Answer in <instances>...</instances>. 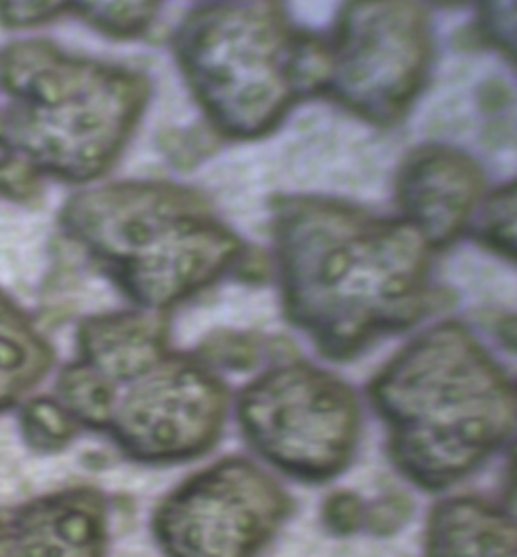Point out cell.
I'll return each mask as SVG.
<instances>
[{"label": "cell", "mask_w": 517, "mask_h": 557, "mask_svg": "<svg viewBox=\"0 0 517 557\" xmlns=\"http://www.w3.org/2000/svg\"><path fill=\"white\" fill-rule=\"evenodd\" d=\"M378 398L394 422L398 457L424 483L457 479L507 426L504 384L457 330L410 349L382 377Z\"/></svg>", "instance_id": "cell-3"}, {"label": "cell", "mask_w": 517, "mask_h": 557, "mask_svg": "<svg viewBox=\"0 0 517 557\" xmlns=\"http://www.w3.org/2000/svg\"><path fill=\"white\" fill-rule=\"evenodd\" d=\"M224 410L223 384L209 366L169 351L113 394L101 436L134 462H184L214 445Z\"/></svg>", "instance_id": "cell-5"}, {"label": "cell", "mask_w": 517, "mask_h": 557, "mask_svg": "<svg viewBox=\"0 0 517 557\" xmlns=\"http://www.w3.org/2000/svg\"><path fill=\"white\" fill-rule=\"evenodd\" d=\"M348 392L313 370H285L255 384L241 418L249 438L295 473L330 474L348 457L354 436Z\"/></svg>", "instance_id": "cell-8"}, {"label": "cell", "mask_w": 517, "mask_h": 557, "mask_svg": "<svg viewBox=\"0 0 517 557\" xmlns=\"http://www.w3.org/2000/svg\"><path fill=\"white\" fill-rule=\"evenodd\" d=\"M63 228L127 301L156 313L210 285L235 249L195 196L156 182L71 198Z\"/></svg>", "instance_id": "cell-1"}, {"label": "cell", "mask_w": 517, "mask_h": 557, "mask_svg": "<svg viewBox=\"0 0 517 557\" xmlns=\"http://www.w3.org/2000/svg\"><path fill=\"white\" fill-rule=\"evenodd\" d=\"M263 30L259 18L226 11L196 14L182 27V67L209 113L229 129L259 127L285 94L273 59L275 35Z\"/></svg>", "instance_id": "cell-7"}, {"label": "cell", "mask_w": 517, "mask_h": 557, "mask_svg": "<svg viewBox=\"0 0 517 557\" xmlns=\"http://www.w3.org/2000/svg\"><path fill=\"white\" fill-rule=\"evenodd\" d=\"M280 491L243 460L193 474L158 503L152 535L164 557H249L280 519Z\"/></svg>", "instance_id": "cell-6"}, {"label": "cell", "mask_w": 517, "mask_h": 557, "mask_svg": "<svg viewBox=\"0 0 517 557\" xmlns=\"http://www.w3.org/2000/svg\"><path fill=\"white\" fill-rule=\"evenodd\" d=\"M56 366V349L37 323L0 292V414L23 405Z\"/></svg>", "instance_id": "cell-11"}, {"label": "cell", "mask_w": 517, "mask_h": 557, "mask_svg": "<svg viewBox=\"0 0 517 557\" xmlns=\"http://www.w3.org/2000/svg\"><path fill=\"white\" fill-rule=\"evenodd\" d=\"M164 313L126 309L85 318L77 327L75 358L57 376V400L82 432L101 434L113 394L169 354Z\"/></svg>", "instance_id": "cell-9"}, {"label": "cell", "mask_w": 517, "mask_h": 557, "mask_svg": "<svg viewBox=\"0 0 517 557\" xmlns=\"http://www.w3.org/2000/svg\"><path fill=\"white\" fill-rule=\"evenodd\" d=\"M306 223L297 228L295 307L325 330L328 346L348 351L413 315L420 252L410 238L394 231L366 235L360 223L325 212Z\"/></svg>", "instance_id": "cell-4"}, {"label": "cell", "mask_w": 517, "mask_h": 557, "mask_svg": "<svg viewBox=\"0 0 517 557\" xmlns=\"http://www.w3.org/2000/svg\"><path fill=\"white\" fill-rule=\"evenodd\" d=\"M73 4L101 33L136 37L150 25L158 0H73Z\"/></svg>", "instance_id": "cell-14"}, {"label": "cell", "mask_w": 517, "mask_h": 557, "mask_svg": "<svg viewBox=\"0 0 517 557\" xmlns=\"http://www.w3.org/2000/svg\"><path fill=\"white\" fill-rule=\"evenodd\" d=\"M71 4L73 0H0V18L9 27H30L51 21Z\"/></svg>", "instance_id": "cell-15"}, {"label": "cell", "mask_w": 517, "mask_h": 557, "mask_svg": "<svg viewBox=\"0 0 517 557\" xmlns=\"http://www.w3.org/2000/svg\"><path fill=\"white\" fill-rule=\"evenodd\" d=\"M39 195L41 184L37 168L21 158L0 160V196L25 202Z\"/></svg>", "instance_id": "cell-16"}, {"label": "cell", "mask_w": 517, "mask_h": 557, "mask_svg": "<svg viewBox=\"0 0 517 557\" xmlns=\"http://www.w3.org/2000/svg\"><path fill=\"white\" fill-rule=\"evenodd\" d=\"M433 557H517V523L479 507L453 505L434 528Z\"/></svg>", "instance_id": "cell-12"}, {"label": "cell", "mask_w": 517, "mask_h": 557, "mask_svg": "<svg viewBox=\"0 0 517 557\" xmlns=\"http://www.w3.org/2000/svg\"><path fill=\"white\" fill-rule=\"evenodd\" d=\"M110 503L98 487L63 488L0 509V557H108Z\"/></svg>", "instance_id": "cell-10"}, {"label": "cell", "mask_w": 517, "mask_h": 557, "mask_svg": "<svg viewBox=\"0 0 517 557\" xmlns=\"http://www.w3.org/2000/svg\"><path fill=\"white\" fill-rule=\"evenodd\" d=\"M19 408L21 434L25 443L37 453H61L82 434V429L65 410V406L57 400L56 394L30 396Z\"/></svg>", "instance_id": "cell-13"}, {"label": "cell", "mask_w": 517, "mask_h": 557, "mask_svg": "<svg viewBox=\"0 0 517 557\" xmlns=\"http://www.w3.org/2000/svg\"><path fill=\"white\" fill-rule=\"evenodd\" d=\"M0 75L11 96L2 146L71 182L112 166L148 99L138 73L73 59L42 41L4 51Z\"/></svg>", "instance_id": "cell-2"}]
</instances>
